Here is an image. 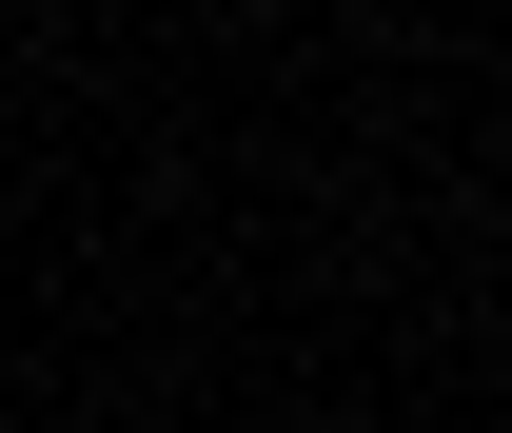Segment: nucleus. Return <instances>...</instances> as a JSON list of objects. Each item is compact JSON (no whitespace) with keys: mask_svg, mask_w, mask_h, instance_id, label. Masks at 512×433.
<instances>
[{"mask_svg":"<svg viewBox=\"0 0 512 433\" xmlns=\"http://www.w3.org/2000/svg\"><path fill=\"white\" fill-rule=\"evenodd\" d=\"M0 60H20V20H0Z\"/></svg>","mask_w":512,"mask_h":433,"instance_id":"f257e3e1","label":"nucleus"}]
</instances>
